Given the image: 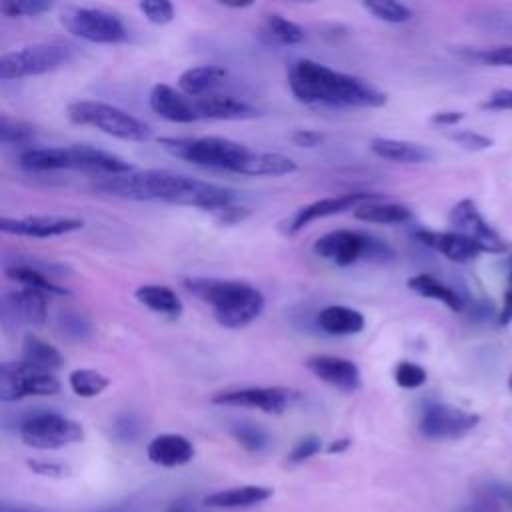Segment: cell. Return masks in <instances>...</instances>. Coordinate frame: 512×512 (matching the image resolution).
<instances>
[{
	"mask_svg": "<svg viewBox=\"0 0 512 512\" xmlns=\"http://www.w3.org/2000/svg\"><path fill=\"white\" fill-rule=\"evenodd\" d=\"M232 436L238 440V444H242L246 450L250 452H260L268 446V434L256 426V424H250V422H240V424H234L232 426Z\"/></svg>",
	"mask_w": 512,
	"mask_h": 512,
	"instance_id": "37",
	"label": "cell"
},
{
	"mask_svg": "<svg viewBox=\"0 0 512 512\" xmlns=\"http://www.w3.org/2000/svg\"><path fill=\"white\" fill-rule=\"evenodd\" d=\"M150 108L156 116L174 124H192L200 116L196 112L194 100L168 84H156L150 90Z\"/></svg>",
	"mask_w": 512,
	"mask_h": 512,
	"instance_id": "18",
	"label": "cell"
},
{
	"mask_svg": "<svg viewBox=\"0 0 512 512\" xmlns=\"http://www.w3.org/2000/svg\"><path fill=\"white\" fill-rule=\"evenodd\" d=\"M74 58V50L58 42L30 44L20 50L2 54L0 58V78L20 80L28 76H40L66 66Z\"/></svg>",
	"mask_w": 512,
	"mask_h": 512,
	"instance_id": "8",
	"label": "cell"
},
{
	"mask_svg": "<svg viewBox=\"0 0 512 512\" xmlns=\"http://www.w3.org/2000/svg\"><path fill=\"white\" fill-rule=\"evenodd\" d=\"M462 118H464V112H458V110H440V112H434V114H432L430 122L436 124V126L450 128V126H456Z\"/></svg>",
	"mask_w": 512,
	"mask_h": 512,
	"instance_id": "50",
	"label": "cell"
},
{
	"mask_svg": "<svg viewBox=\"0 0 512 512\" xmlns=\"http://www.w3.org/2000/svg\"><path fill=\"white\" fill-rule=\"evenodd\" d=\"M134 298L148 310L168 318L178 320L182 316V302L178 294L164 284H142L136 288Z\"/></svg>",
	"mask_w": 512,
	"mask_h": 512,
	"instance_id": "27",
	"label": "cell"
},
{
	"mask_svg": "<svg viewBox=\"0 0 512 512\" xmlns=\"http://www.w3.org/2000/svg\"><path fill=\"white\" fill-rule=\"evenodd\" d=\"M482 110L490 112H502V110H512V88H500L494 90L486 100L480 104Z\"/></svg>",
	"mask_w": 512,
	"mask_h": 512,
	"instance_id": "45",
	"label": "cell"
},
{
	"mask_svg": "<svg viewBox=\"0 0 512 512\" xmlns=\"http://www.w3.org/2000/svg\"><path fill=\"white\" fill-rule=\"evenodd\" d=\"M450 224L454 232L472 240L480 248V252L502 254L506 250V244L500 238V234L484 220L476 202L470 198H464L454 204V208L450 210Z\"/></svg>",
	"mask_w": 512,
	"mask_h": 512,
	"instance_id": "14",
	"label": "cell"
},
{
	"mask_svg": "<svg viewBox=\"0 0 512 512\" xmlns=\"http://www.w3.org/2000/svg\"><path fill=\"white\" fill-rule=\"evenodd\" d=\"M264 34L282 46H292L300 44L304 40V30L296 22L284 18L278 12H270L264 16Z\"/></svg>",
	"mask_w": 512,
	"mask_h": 512,
	"instance_id": "33",
	"label": "cell"
},
{
	"mask_svg": "<svg viewBox=\"0 0 512 512\" xmlns=\"http://www.w3.org/2000/svg\"><path fill=\"white\" fill-rule=\"evenodd\" d=\"M200 118L210 120H252L260 116V110L250 106L244 100H238L230 94H208L202 98H192Z\"/></svg>",
	"mask_w": 512,
	"mask_h": 512,
	"instance_id": "22",
	"label": "cell"
},
{
	"mask_svg": "<svg viewBox=\"0 0 512 512\" xmlns=\"http://www.w3.org/2000/svg\"><path fill=\"white\" fill-rule=\"evenodd\" d=\"M20 166L30 172H50V170H80L92 176L108 178L132 172V164L124 158L88 146H56V148H28L18 158Z\"/></svg>",
	"mask_w": 512,
	"mask_h": 512,
	"instance_id": "3",
	"label": "cell"
},
{
	"mask_svg": "<svg viewBox=\"0 0 512 512\" xmlns=\"http://www.w3.org/2000/svg\"><path fill=\"white\" fill-rule=\"evenodd\" d=\"M288 88L298 102L348 106V108H380L386 94L358 76L338 72L310 58L296 60L288 70Z\"/></svg>",
	"mask_w": 512,
	"mask_h": 512,
	"instance_id": "1",
	"label": "cell"
},
{
	"mask_svg": "<svg viewBox=\"0 0 512 512\" xmlns=\"http://www.w3.org/2000/svg\"><path fill=\"white\" fill-rule=\"evenodd\" d=\"M84 226L80 218L70 216H24V218H2L0 230L4 234L28 236V238H54L76 232Z\"/></svg>",
	"mask_w": 512,
	"mask_h": 512,
	"instance_id": "16",
	"label": "cell"
},
{
	"mask_svg": "<svg viewBox=\"0 0 512 512\" xmlns=\"http://www.w3.org/2000/svg\"><path fill=\"white\" fill-rule=\"evenodd\" d=\"M68 120L76 126H92L112 138L128 142H146L152 138V128L128 114L126 110L100 102V100H76L66 108Z\"/></svg>",
	"mask_w": 512,
	"mask_h": 512,
	"instance_id": "6",
	"label": "cell"
},
{
	"mask_svg": "<svg viewBox=\"0 0 512 512\" xmlns=\"http://www.w3.org/2000/svg\"><path fill=\"white\" fill-rule=\"evenodd\" d=\"M292 144L298 148H316L324 142V134L318 130H310V128H300L296 132H292L290 136Z\"/></svg>",
	"mask_w": 512,
	"mask_h": 512,
	"instance_id": "48",
	"label": "cell"
},
{
	"mask_svg": "<svg viewBox=\"0 0 512 512\" xmlns=\"http://www.w3.org/2000/svg\"><path fill=\"white\" fill-rule=\"evenodd\" d=\"M60 382L52 372H40L22 360L2 362L0 366V400L16 402L24 396H52Z\"/></svg>",
	"mask_w": 512,
	"mask_h": 512,
	"instance_id": "11",
	"label": "cell"
},
{
	"mask_svg": "<svg viewBox=\"0 0 512 512\" xmlns=\"http://www.w3.org/2000/svg\"><path fill=\"white\" fill-rule=\"evenodd\" d=\"M478 422V414L442 402H430L420 414L418 430L424 438L430 440H450L464 436L466 432L476 428Z\"/></svg>",
	"mask_w": 512,
	"mask_h": 512,
	"instance_id": "12",
	"label": "cell"
},
{
	"mask_svg": "<svg viewBox=\"0 0 512 512\" xmlns=\"http://www.w3.org/2000/svg\"><path fill=\"white\" fill-rule=\"evenodd\" d=\"M306 368L320 378L322 382L342 390V392H354L360 388V370L358 366L342 356H330V354H314L306 358Z\"/></svg>",
	"mask_w": 512,
	"mask_h": 512,
	"instance_id": "17",
	"label": "cell"
},
{
	"mask_svg": "<svg viewBox=\"0 0 512 512\" xmlns=\"http://www.w3.org/2000/svg\"><path fill=\"white\" fill-rule=\"evenodd\" d=\"M298 170V164L278 152H250V156L242 162L236 174L244 176H284Z\"/></svg>",
	"mask_w": 512,
	"mask_h": 512,
	"instance_id": "28",
	"label": "cell"
},
{
	"mask_svg": "<svg viewBox=\"0 0 512 512\" xmlns=\"http://www.w3.org/2000/svg\"><path fill=\"white\" fill-rule=\"evenodd\" d=\"M270 496L272 490L266 486H240L208 494L204 498V504L212 508H248L268 500Z\"/></svg>",
	"mask_w": 512,
	"mask_h": 512,
	"instance_id": "30",
	"label": "cell"
},
{
	"mask_svg": "<svg viewBox=\"0 0 512 512\" xmlns=\"http://www.w3.org/2000/svg\"><path fill=\"white\" fill-rule=\"evenodd\" d=\"M352 214L356 220L368 222V224H402V222L410 220V216H412V212L406 204L376 202V200L358 206Z\"/></svg>",
	"mask_w": 512,
	"mask_h": 512,
	"instance_id": "32",
	"label": "cell"
},
{
	"mask_svg": "<svg viewBox=\"0 0 512 512\" xmlns=\"http://www.w3.org/2000/svg\"><path fill=\"white\" fill-rule=\"evenodd\" d=\"M414 238L440 252L442 256H446L448 260L452 262H458V264H464V262H470L474 260L478 254H480V248L468 240L466 236L458 234V232H436V230H416L414 232Z\"/></svg>",
	"mask_w": 512,
	"mask_h": 512,
	"instance_id": "21",
	"label": "cell"
},
{
	"mask_svg": "<svg viewBox=\"0 0 512 512\" xmlns=\"http://www.w3.org/2000/svg\"><path fill=\"white\" fill-rule=\"evenodd\" d=\"M54 4L46 0H26V2H2L0 10L6 18H22V16H38L48 12Z\"/></svg>",
	"mask_w": 512,
	"mask_h": 512,
	"instance_id": "41",
	"label": "cell"
},
{
	"mask_svg": "<svg viewBox=\"0 0 512 512\" xmlns=\"http://www.w3.org/2000/svg\"><path fill=\"white\" fill-rule=\"evenodd\" d=\"M498 500L486 490L484 496H480L472 506H470V512H498Z\"/></svg>",
	"mask_w": 512,
	"mask_h": 512,
	"instance_id": "52",
	"label": "cell"
},
{
	"mask_svg": "<svg viewBox=\"0 0 512 512\" xmlns=\"http://www.w3.org/2000/svg\"><path fill=\"white\" fill-rule=\"evenodd\" d=\"M348 446H350V440H348V438H342V440L332 442V444L326 448V452H330V454H334V452H344Z\"/></svg>",
	"mask_w": 512,
	"mask_h": 512,
	"instance_id": "55",
	"label": "cell"
},
{
	"mask_svg": "<svg viewBox=\"0 0 512 512\" xmlns=\"http://www.w3.org/2000/svg\"><path fill=\"white\" fill-rule=\"evenodd\" d=\"M320 448H322V440H320L318 436H314V434L304 436V438L298 440V442L294 444V448L290 450L288 462H290V464H300V462L308 460L310 456H314L316 452H320Z\"/></svg>",
	"mask_w": 512,
	"mask_h": 512,
	"instance_id": "43",
	"label": "cell"
},
{
	"mask_svg": "<svg viewBox=\"0 0 512 512\" xmlns=\"http://www.w3.org/2000/svg\"><path fill=\"white\" fill-rule=\"evenodd\" d=\"M56 270H62V268L56 266V264H50V262H34V260H18L14 264L4 266L6 278L18 282L20 286L34 288V290H40L44 294H58V296L68 294L66 288L58 286L50 278L52 274H60Z\"/></svg>",
	"mask_w": 512,
	"mask_h": 512,
	"instance_id": "20",
	"label": "cell"
},
{
	"mask_svg": "<svg viewBox=\"0 0 512 512\" xmlns=\"http://www.w3.org/2000/svg\"><path fill=\"white\" fill-rule=\"evenodd\" d=\"M448 138L452 142H456L460 148L470 150V152H480V150H488L492 146V138L472 132V130H454L448 132Z\"/></svg>",
	"mask_w": 512,
	"mask_h": 512,
	"instance_id": "42",
	"label": "cell"
},
{
	"mask_svg": "<svg viewBox=\"0 0 512 512\" xmlns=\"http://www.w3.org/2000/svg\"><path fill=\"white\" fill-rule=\"evenodd\" d=\"M510 322H512V278H508V286L504 292V304H502V310L498 316L500 326H506Z\"/></svg>",
	"mask_w": 512,
	"mask_h": 512,
	"instance_id": "51",
	"label": "cell"
},
{
	"mask_svg": "<svg viewBox=\"0 0 512 512\" xmlns=\"http://www.w3.org/2000/svg\"><path fill=\"white\" fill-rule=\"evenodd\" d=\"M216 218H218V222H222V224H236V222H242L248 214H250V210L246 208V206H238L236 202L234 204H230V206H224V208H220V210H216V212H212Z\"/></svg>",
	"mask_w": 512,
	"mask_h": 512,
	"instance_id": "49",
	"label": "cell"
},
{
	"mask_svg": "<svg viewBox=\"0 0 512 512\" xmlns=\"http://www.w3.org/2000/svg\"><path fill=\"white\" fill-rule=\"evenodd\" d=\"M362 6L374 18L390 24H404L412 18V10L402 2H364Z\"/></svg>",
	"mask_w": 512,
	"mask_h": 512,
	"instance_id": "36",
	"label": "cell"
},
{
	"mask_svg": "<svg viewBox=\"0 0 512 512\" xmlns=\"http://www.w3.org/2000/svg\"><path fill=\"white\" fill-rule=\"evenodd\" d=\"M0 512H48L42 508H30V506H18V504H10V502H2Z\"/></svg>",
	"mask_w": 512,
	"mask_h": 512,
	"instance_id": "54",
	"label": "cell"
},
{
	"mask_svg": "<svg viewBox=\"0 0 512 512\" xmlns=\"http://www.w3.org/2000/svg\"><path fill=\"white\" fill-rule=\"evenodd\" d=\"M138 434H140V422H138V418H134L132 414L120 416V418L114 422V436H116L118 440L128 442V440H134Z\"/></svg>",
	"mask_w": 512,
	"mask_h": 512,
	"instance_id": "46",
	"label": "cell"
},
{
	"mask_svg": "<svg viewBox=\"0 0 512 512\" xmlns=\"http://www.w3.org/2000/svg\"><path fill=\"white\" fill-rule=\"evenodd\" d=\"M294 400V392L282 386H244L228 388L212 396V404L256 408L266 414H282Z\"/></svg>",
	"mask_w": 512,
	"mask_h": 512,
	"instance_id": "13",
	"label": "cell"
},
{
	"mask_svg": "<svg viewBox=\"0 0 512 512\" xmlns=\"http://www.w3.org/2000/svg\"><path fill=\"white\" fill-rule=\"evenodd\" d=\"M316 324L324 334L330 336H354L364 330L366 320L358 310L350 306L330 304L318 312Z\"/></svg>",
	"mask_w": 512,
	"mask_h": 512,
	"instance_id": "26",
	"label": "cell"
},
{
	"mask_svg": "<svg viewBox=\"0 0 512 512\" xmlns=\"http://www.w3.org/2000/svg\"><path fill=\"white\" fill-rule=\"evenodd\" d=\"M370 150L390 162H400V164H424L434 160V152L418 142L410 140H398V138H384L376 136L370 140Z\"/></svg>",
	"mask_w": 512,
	"mask_h": 512,
	"instance_id": "24",
	"label": "cell"
},
{
	"mask_svg": "<svg viewBox=\"0 0 512 512\" xmlns=\"http://www.w3.org/2000/svg\"><path fill=\"white\" fill-rule=\"evenodd\" d=\"M508 278H512V256H510V276Z\"/></svg>",
	"mask_w": 512,
	"mask_h": 512,
	"instance_id": "58",
	"label": "cell"
},
{
	"mask_svg": "<svg viewBox=\"0 0 512 512\" xmlns=\"http://www.w3.org/2000/svg\"><path fill=\"white\" fill-rule=\"evenodd\" d=\"M60 24L72 36L92 44H118L124 42L128 32L124 22L102 8L70 6L60 14Z\"/></svg>",
	"mask_w": 512,
	"mask_h": 512,
	"instance_id": "9",
	"label": "cell"
},
{
	"mask_svg": "<svg viewBox=\"0 0 512 512\" xmlns=\"http://www.w3.org/2000/svg\"><path fill=\"white\" fill-rule=\"evenodd\" d=\"M2 310L4 318L16 320L20 324H32L40 326L46 320V294L34 288H18L12 292H6L2 296Z\"/></svg>",
	"mask_w": 512,
	"mask_h": 512,
	"instance_id": "19",
	"label": "cell"
},
{
	"mask_svg": "<svg viewBox=\"0 0 512 512\" xmlns=\"http://www.w3.org/2000/svg\"><path fill=\"white\" fill-rule=\"evenodd\" d=\"M508 388H510V392H512V374L508 376Z\"/></svg>",
	"mask_w": 512,
	"mask_h": 512,
	"instance_id": "57",
	"label": "cell"
},
{
	"mask_svg": "<svg viewBox=\"0 0 512 512\" xmlns=\"http://www.w3.org/2000/svg\"><path fill=\"white\" fill-rule=\"evenodd\" d=\"M312 252L340 268L352 266L360 260H372V262H386L392 260L394 250L380 238H374L360 230H332L322 234L312 244Z\"/></svg>",
	"mask_w": 512,
	"mask_h": 512,
	"instance_id": "7",
	"label": "cell"
},
{
	"mask_svg": "<svg viewBox=\"0 0 512 512\" xmlns=\"http://www.w3.org/2000/svg\"><path fill=\"white\" fill-rule=\"evenodd\" d=\"M226 76V68L218 64L192 66L178 76V90L188 98H202L214 94L216 88L226 80Z\"/></svg>",
	"mask_w": 512,
	"mask_h": 512,
	"instance_id": "25",
	"label": "cell"
},
{
	"mask_svg": "<svg viewBox=\"0 0 512 512\" xmlns=\"http://www.w3.org/2000/svg\"><path fill=\"white\" fill-rule=\"evenodd\" d=\"M192 176L170 172V170H142V172H126L118 176L100 178L96 188L128 200H158L176 204L184 190L188 188Z\"/></svg>",
	"mask_w": 512,
	"mask_h": 512,
	"instance_id": "4",
	"label": "cell"
},
{
	"mask_svg": "<svg viewBox=\"0 0 512 512\" xmlns=\"http://www.w3.org/2000/svg\"><path fill=\"white\" fill-rule=\"evenodd\" d=\"M22 362H26L28 366H32L34 370L40 372H52L58 370L62 366V354L56 346H52L50 342L34 336V334H26L22 340Z\"/></svg>",
	"mask_w": 512,
	"mask_h": 512,
	"instance_id": "31",
	"label": "cell"
},
{
	"mask_svg": "<svg viewBox=\"0 0 512 512\" xmlns=\"http://www.w3.org/2000/svg\"><path fill=\"white\" fill-rule=\"evenodd\" d=\"M462 56L482 62V64H488V66L512 68V44L484 48V50H462Z\"/></svg>",
	"mask_w": 512,
	"mask_h": 512,
	"instance_id": "38",
	"label": "cell"
},
{
	"mask_svg": "<svg viewBox=\"0 0 512 512\" xmlns=\"http://www.w3.org/2000/svg\"><path fill=\"white\" fill-rule=\"evenodd\" d=\"M68 384L72 388V392L80 398H94L98 394H102L108 386H110V380L100 374L98 370H92V368H76L70 372L68 376Z\"/></svg>",
	"mask_w": 512,
	"mask_h": 512,
	"instance_id": "34",
	"label": "cell"
},
{
	"mask_svg": "<svg viewBox=\"0 0 512 512\" xmlns=\"http://www.w3.org/2000/svg\"><path fill=\"white\" fill-rule=\"evenodd\" d=\"M138 10L152 24H168L176 16V10H174L172 2H166V0H144V2H138Z\"/></svg>",
	"mask_w": 512,
	"mask_h": 512,
	"instance_id": "40",
	"label": "cell"
},
{
	"mask_svg": "<svg viewBox=\"0 0 512 512\" xmlns=\"http://www.w3.org/2000/svg\"><path fill=\"white\" fill-rule=\"evenodd\" d=\"M60 328L68 338H86L90 334V322L78 314H64Z\"/></svg>",
	"mask_w": 512,
	"mask_h": 512,
	"instance_id": "44",
	"label": "cell"
},
{
	"mask_svg": "<svg viewBox=\"0 0 512 512\" xmlns=\"http://www.w3.org/2000/svg\"><path fill=\"white\" fill-rule=\"evenodd\" d=\"M408 288L416 294H420L422 298H430V300H438L442 302L446 308H450L452 312H462L464 310V300L462 296L448 284L440 282L438 278L430 276V274H416L408 278Z\"/></svg>",
	"mask_w": 512,
	"mask_h": 512,
	"instance_id": "29",
	"label": "cell"
},
{
	"mask_svg": "<svg viewBox=\"0 0 512 512\" xmlns=\"http://www.w3.org/2000/svg\"><path fill=\"white\" fill-rule=\"evenodd\" d=\"M158 144L172 156L202 168L236 172L250 156L244 144L222 136L200 138H158Z\"/></svg>",
	"mask_w": 512,
	"mask_h": 512,
	"instance_id": "5",
	"label": "cell"
},
{
	"mask_svg": "<svg viewBox=\"0 0 512 512\" xmlns=\"http://www.w3.org/2000/svg\"><path fill=\"white\" fill-rule=\"evenodd\" d=\"M378 194L372 192H346L340 196H326L320 200H314L302 208H298V212L292 216V220L286 226V234H296L300 232L304 226H308L314 220L326 218V216H334V214H342L346 210H356L358 206L378 200Z\"/></svg>",
	"mask_w": 512,
	"mask_h": 512,
	"instance_id": "15",
	"label": "cell"
},
{
	"mask_svg": "<svg viewBox=\"0 0 512 512\" xmlns=\"http://www.w3.org/2000/svg\"><path fill=\"white\" fill-rule=\"evenodd\" d=\"M146 454L150 462L164 468H174L188 464L194 458V446L182 434H160L150 440Z\"/></svg>",
	"mask_w": 512,
	"mask_h": 512,
	"instance_id": "23",
	"label": "cell"
},
{
	"mask_svg": "<svg viewBox=\"0 0 512 512\" xmlns=\"http://www.w3.org/2000/svg\"><path fill=\"white\" fill-rule=\"evenodd\" d=\"M20 438L26 446L38 450H56L84 438V430L76 420L58 412H34L20 422Z\"/></svg>",
	"mask_w": 512,
	"mask_h": 512,
	"instance_id": "10",
	"label": "cell"
},
{
	"mask_svg": "<svg viewBox=\"0 0 512 512\" xmlns=\"http://www.w3.org/2000/svg\"><path fill=\"white\" fill-rule=\"evenodd\" d=\"M28 468L40 476H50V478H64L70 472L68 466L58 462H46V460H28Z\"/></svg>",
	"mask_w": 512,
	"mask_h": 512,
	"instance_id": "47",
	"label": "cell"
},
{
	"mask_svg": "<svg viewBox=\"0 0 512 512\" xmlns=\"http://www.w3.org/2000/svg\"><path fill=\"white\" fill-rule=\"evenodd\" d=\"M36 138V130L34 126L22 122V120H14L8 116L0 118V142L2 144H10V146H24L34 142Z\"/></svg>",
	"mask_w": 512,
	"mask_h": 512,
	"instance_id": "35",
	"label": "cell"
},
{
	"mask_svg": "<svg viewBox=\"0 0 512 512\" xmlns=\"http://www.w3.org/2000/svg\"><path fill=\"white\" fill-rule=\"evenodd\" d=\"M166 512H190V510H188L186 504H174V506H170Z\"/></svg>",
	"mask_w": 512,
	"mask_h": 512,
	"instance_id": "56",
	"label": "cell"
},
{
	"mask_svg": "<svg viewBox=\"0 0 512 512\" xmlns=\"http://www.w3.org/2000/svg\"><path fill=\"white\" fill-rule=\"evenodd\" d=\"M488 492H490L498 502H506L508 506H512V488H510V486H492V488H488Z\"/></svg>",
	"mask_w": 512,
	"mask_h": 512,
	"instance_id": "53",
	"label": "cell"
},
{
	"mask_svg": "<svg viewBox=\"0 0 512 512\" xmlns=\"http://www.w3.org/2000/svg\"><path fill=\"white\" fill-rule=\"evenodd\" d=\"M184 288L210 306L216 322L224 328H244L264 312V294L240 280L184 278Z\"/></svg>",
	"mask_w": 512,
	"mask_h": 512,
	"instance_id": "2",
	"label": "cell"
},
{
	"mask_svg": "<svg viewBox=\"0 0 512 512\" xmlns=\"http://www.w3.org/2000/svg\"><path fill=\"white\" fill-rule=\"evenodd\" d=\"M428 374L426 370L416 364V362H410V360H402L396 364L394 368V382L404 388V390H414V388H420L424 382H426Z\"/></svg>",
	"mask_w": 512,
	"mask_h": 512,
	"instance_id": "39",
	"label": "cell"
}]
</instances>
